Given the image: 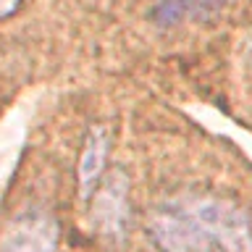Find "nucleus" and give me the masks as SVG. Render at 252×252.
Returning <instances> with one entry per match:
<instances>
[{"label": "nucleus", "instance_id": "obj_1", "mask_svg": "<svg viewBox=\"0 0 252 252\" xmlns=\"http://www.w3.org/2000/svg\"><path fill=\"white\" fill-rule=\"evenodd\" d=\"M160 252H252V216L216 194H179L147 220Z\"/></svg>", "mask_w": 252, "mask_h": 252}, {"label": "nucleus", "instance_id": "obj_6", "mask_svg": "<svg viewBox=\"0 0 252 252\" xmlns=\"http://www.w3.org/2000/svg\"><path fill=\"white\" fill-rule=\"evenodd\" d=\"M155 19H158V24H163V27L181 21V19H184L181 0H158V5H155Z\"/></svg>", "mask_w": 252, "mask_h": 252}, {"label": "nucleus", "instance_id": "obj_2", "mask_svg": "<svg viewBox=\"0 0 252 252\" xmlns=\"http://www.w3.org/2000/svg\"><path fill=\"white\" fill-rule=\"evenodd\" d=\"M58 223L42 210H27L5 228L0 252H55Z\"/></svg>", "mask_w": 252, "mask_h": 252}, {"label": "nucleus", "instance_id": "obj_5", "mask_svg": "<svg viewBox=\"0 0 252 252\" xmlns=\"http://www.w3.org/2000/svg\"><path fill=\"white\" fill-rule=\"evenodd\" d=\"M223 5H226V0H181V11H184V16H197V19L213 16Z\"/></svg>", "mask_w": 252, "mask_h": 252}, {"label": "nucleus", "instance_id": "obj_3", "mask_svg": "<svg viewBox=\"0 0 252 252\" xmlns=\"http://www.w3.org/2000/svg\"><path fill=\"white\" fill-rule=\"evenodd\" d=\"M126 218H129V208H126V179L121 171H116L105 181L97 202H94V220H97V228L105 236H118L121 239Z\"/></svg>", "mask_w": 252, "mask_h": 252}, {"label": "nucleus", "instance_id": "obj_4", "mask_svg": "<svg viewBox=\"0 0 252 252\" xmlns=\"http://www.w3.org/2000/svg\"><path fill=\"white\" fill-rule=\"evenodd\" d=\"M108 145H110L108 131L100 129V126H92L87 139H84V150H82L79 168H76L79 197L82 200H90L94 194V187H97L102 171H105V163H108Z\"/></svg>", "mask_w": 252, "mask_h": 252}, {"label": "nucleus", "instance_id": "obj_7", "mask_svg": "<svg viewBox=\"0 0 252 252\" xmlns=\"http://www.w3.org/2000/svg\"><path fill=\"white\" fill-rule=\"evenodd\" d=\"M19 5H21V0H0V19H3V16H11Z\"/></svg>", "mask_w": 252, "mask_h": 252}]
</instances>
